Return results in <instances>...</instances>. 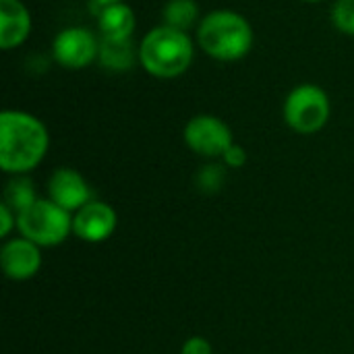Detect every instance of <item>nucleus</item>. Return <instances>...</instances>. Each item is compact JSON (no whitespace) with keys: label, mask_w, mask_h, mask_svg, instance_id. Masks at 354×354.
Here are the masks:
<instances>
[{"label":"nucleus","mask_w":354,"mask_h":354,"mask_svg":"<svg viewBox=\"0 0 354 354\" xmlns=\"http://www.w3.org/2000/svg\"><path fill=\"white\" fill-rule=\"evenodd\" d=\"M41 247L35 243L17 236L6 239L0 249V268L2 274L12 282H27L35 278L41 270Z\"/></svg>","instance_id":"obj_10"},{"label":"nucleus","mask_w":354,"mask_h":354,"mask_svg":"<svg viewBox=\"0 0 354 354\" xmlns=\"http://www.w3.org/2000/svg\"><path fill=\"white\" fill-rule=\"evenodd\" d=\"M100 44L102 37H97L91 29L83 25H71L56 33L52 41V58L62 68L81 71L100 58Z\"/></svg>","instance_id":"obj_6"},{"label":"nucleus","mask_w":354,"mask_h":354,"mask_svg":"<svg viewBox=\"0 0 354 354\" xmlns=\"http://www.w3.org/2000/svg\"><path fill=\"white\" fill-rule=\"evenodd\" d=\"M139 48L141 68L156 79H176L185 75L195 58V44L187 31L158 25L149 29Z\"/></svg>","instance_id":"obj_3"},{"label":"nucleus","mask_w":354,"mask_h":354,"mask_svg":"<svg viewBox=\"0 0 354 354\" xmlns=\"http://www.w3.org/2000/svg\"><path fill=\"white\" fill-rule=\"evenodd\" d=\"M197 44L203 54L218 62L243 60L253 48V25L245 15L232 8H216L201 17L197 31Z\"/></svg>","instance_id":"obj_2"},{"label":"nucleus","mask_w":354,"mask_h":354,"mask_svg":"<svg viewBox=\"0 0 354 354\" xmlns=\"http://www.w3.org/2000/svg\"><path fill=\"white\" fill-rule=\"evenodd\" d=\"M183 139L193 153L205 160H222L226 149L234 143L232 129L214 114H197L189 118Z\"/></svg>","instance_id":"obj_7"},{"label":"nucleus","mask_w":354,"mask_h":354,"mask_svg":"<svg viewBox=\"0 0 354 354\" xmlns=\"http://www.w3.org/2000/svg\"><path fill=\"white\" fill-rule=\"evenodd\" d=\"M282 116L295 133L315 135L330 122L332 100L324 87L315 83H301L286 95Z\"/></svg>","instance_id":"obj_5"},{"label":"nucleus","mask_w":354,"mask_h":354,"mask_svg":"<svg viewBox=\"0 0 354 354\" xmlns=\"http://www.w3.org/2000/svg\"><path fill=\"white\" fill-rule=\"evenodd\" d=\"M247 160H249V156H247L245 147L239 145V143H232V145L226 149V153L222 156V164H224L226 168H232V170L243 168V166L247 164Z\"/></svg>","instance_id":"obj_18"},{"label":"nucleus","mask_w":354,"mask_h":354,"mask_svg":"<svg viewBox=\"0 0 354 354\" xmlns=\"http://www.w3.org/2000/svg\"><path fill=\"white\" fill-rule=\"evenodd\" d=\"M46 193H48V199H52L56 205H60L62 209L71 214L79 212L83 205L95 199L87 178L79 170L68 168V166H60L50 174L46 183Z\"/></svg>","instance_id":"obj_8"},{"label":"nucleus","mask_w":354,"mask_h":354,"mask_svg":"<svg viewBox=\"0 0 354 354\" xmlns=\"http://www.w3.org/2000/svg\"><path fill=\"white\" fill-rule=\"evenodd\" d=\"M116 226H118L116 209L102 199H91L87 205H83L79 212L73 214V234L83 243H91V245L104 243L114 234Z\"/></svg>","instance_id":"obj_9"},{"label":"nucleus","mask_w":354,"mask_h":354,"mask_svg":"<svg viewBox=\"0 0 354 354\" xmlns=\"http://www.w3.org/2000/svg\"><path fill=\"white\" fill-rule=\"evenodd\" d=\"M301 2H309V4H317V2H324V0H301Z\"/></svg>","instance_id":"obj_22"},{"label":"nucleus","mask_w":354,"mask_h":354,"mask_svg":"<svg viewBox=\"0 0 354 354\" xmlns=\"http://www.w3.org/2000/svg\"><path fill=\"white\" fill-rule=\"evenodd\" d=\"M137 27L135 10L127 2L97 8V29L104 39H133Z\"/></svg>","instance_id":"obj_12"},{"label":"nucleus","mask_w":354,"mask_h":354,"mask_svg":"<svg viewBox=\"0 0 354 354\" xmlns=\"http://www.w3.org/2000/svg\"><path fill=\"white\" fill-rule=\"evenodd\" d=\"M100 66L110 73H127L139 62V48L133 39H104L100 44Z\"/></svg>","instance_id":"obj_13"},{"label":"nucleus","mask_w":354,"mask_h":354,"mask_svg":"<svg viewBox=\"0 0 354 354\" xmlns=\"http://www.w3.org/2000/svg\"><path fill=\"white\" fill-rule=\"evenodd\" d=\"M97 8H102V6H108V4H116V2H124V0H91Z\"/></svg>","instance_id":"obj_21"},{"label":"nucleus","mask_w":354,"mask_h":354,"mask_svg":"<svg viewBox=\"0 0 354 354\" xmlns=\"http://www.w3.org/2000/svg\"><path fill=\"white\" fill-rule=\"evenodd\" d=\"M31 27L33 19L23 0H0V48L4 52L23 46Z\"/></svg>","instance_id":"obj_11"},{"label":"nucleus","mask_w":354,"mask_h":354,"mask_svg":"<svg viewBox=\"0 0 354 354\" xmlns=\"http://www.w3.org/2000/svg\"><path fill=\"white\" fill-rule=\"evenodd\" d=\"M332 23L340 33L354 37V0H336L334 2Z\"/></svg>","instance_id":"obj_17"},{"label":"nucleus","mask_w":354,"mask_h":354,"mask_svg":"<svg viewBox=\"0 0 354 354\" xmlns=\"http://www.w3.org/2000/svg\"><path fill=\"white\" fill-rule=\"evenodd\" d=\"M199 15L201 10L197 0H168L162 8V25L189 33V29L199 25Z\"/></svg>","instance_id":"obj_14"},{"label":"nucleus","mask_w":354,"mask_h":354,"mask_svg":"<svg viewBox=\"0 0 354 354\" xmlns=\"http://www.w3.org/2000/svg\"><path fill=\"white\" fill-rule=\"evenodd\" d=\"M19 236L37 247H58L73 234V214L56 205L48 197H39L33 205L17 216Z\"/></svg>","instance_id":"obj_4"},{"label":"nucleus","mask_w":354,"mask_h":354,"mask_svg":"<svg viewBox=\"0 0 354 354\" xmlns=\"http://www.w3.org/2000/svg\"><path fill=\"white\" fill-rule=\"evenodd\" d=\"M50 149L46 124L25 110L0 112V168L10 176L35 170Z\"/></svg>","instance_id":"obj_1"},{"label":"nucleus","mask_w":354,"mask_h":354,"mask_svg":"<svg viewBox=\"0 0 354 354\" xmlns=\"http://www.w3.org/2000/svg\"><path fill=\"white\" fill-rule=\"evenodd\" d=\"M226 183V166L224 164H216L209 162L205 166H201L195 174V185L201 193L214 195L218 193Z\"/></svg>","instance_id":"obj_16"},{"label":"nucleus","mask_w":354,"mask_h":354,"mask_svg":"<svg viewBox=\"0 0 354 354\" xmlns=\"http://www.w3.org/2000/svg\"><path fill=\"white\" fill-rule=\"evenodd\" d=\"M180 354H214V346L203 336H191L185 340Z\"/></svg>","instance_id":"obj_20"},{"label":"nucleus","mask_w":354,"mask_h":354,"mask_svg":"<svg viewBox=\"0 0 354 354\" xmlns=\"http://www.w3.org/2000/svg\"><path fill=\"white\" fill-rule=\"evenodd\" d=\"M12 230H17V214L2 201L0 203V239H10Z\"/></svg>","instance_id":"obj_19"},{"label":"nucleus","mask_w":354,"mask_h":354,"mask_svg":"<svg viewBox=\"0 0 354 354\" xmlns=\"http://www.w3.org/2000/svg\"><path fill=\"white\" fill-rule=\"evenodd\" d=\"M37 191H35V183L27 176V174H19V176H10V180L4 187V203L19 216L21 212H25L29 205H33L37 201Z\"/></svg>","instance_id":"obj_15"}]
</instances>
